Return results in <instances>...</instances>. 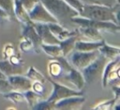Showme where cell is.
<instances>
[{
	"label": "cell",
	"instance_id": "25",
	"mask_svg": "<svg viewBox=\"0 0 120 110\" xmlns=\"http://www.w3.org/2000/svg\"><path fill=\"white\" fill-rule=\"evenodd\" d=\"M20 49L21 51L25 53H35V47H34L32 42L25 36H22V40L20 43Z\"/></svg>",
	"mask_w": 120,
	"mask_h": 110
},
{
	"label": "cell",
	"instance_id": "30",
	"mask_svg": "<svg viewBox=\"0 0 120 110\" xmlns=\"http://www.w3.org/2000/svg\"><path fill=\"white\" fill-rule=\"evenodd\" d=\"M15 53V49L14 47L12 44L8 43L7 44L4 45V51H3V54H4V59H8L9 57H11L12 54Z\"/></svg>",
	"mask_w": 120,
	"mask_h": 110
},
{
	"label": "cell",
	"instance_id": "8",
	"mask_svg": "<svg viewBox=\"0 0 120 110\" xmlns=\"http://www.w3.org/2000/svg\"><path fill=\"white\" fill-rule=\"evenodd\" d=\"M59 80H64L68 82L69 84L73 85V87H75L76 90H82L86 85L85 80H84L81 71L76 69L72 66L64 71L63 76Z\"/></svg>",
	"mask_w": 120,
	"mask_h": 110
},
{
	"label": "cell",
	"instance_id": "23",
	"mask_svg": "<svg viewBox=\"0 0 120 110\" xmlns=\"http://www.w3.org/2000/svg\"><path fill=\"white\" fill-rule=\"evenodd\" d=\"M26 77L30 79L32 82L38 81L42 84H45V81H46V78L45 77V76H44L40 71L37 70L35 67H32V66L30 67V68H29Z\"/></svg>",
	"mask_w": 120,
	"mask_h": 110
},
{
	"label": "cell",
	"instance_id": "27",
	"mask_svg": "<svg viewBox=\"0 0 120 110\" xmlns=\"http://www.w3.org/2000/svg\"><path fill=\"white\" fill-rule=\"evenodd\" d=\"M53 108H54V104L53 103H50V102L47 101V100L41 99L32 108V109L45 110V109H53Z\"/></svg>",
	"mask_w": 120,
	"mask_h": 110
},
{
	"label": "cell",
	"instance_id": "21",
	"mask_svg": "<svg viewBox=\"0 0 120 110\" xmlns=\"http://www.w3.org/2000/svg\"><path fill=\"white\" fill-rule=\"evenodd\" d=\"M41 50H43L46 54L50 56L53 59H58L63 56L62 49L60 48L59 44H41Z\"/></svg>",
	"mask_w": 120,
	"mask_h": 110
},
{
	"label": "cell",
	"instance_id": "28",
	"mask_svg": "<svg viewBox=\"0 0 120 110\" xmlns=\"http://www.w3.org/2000/svg\"><path fill=\"white\" fill-rule=\"evenodd\" d=\"M12 90V87L8 79H0V94H6Z\"/></svg>",
	"mask_w": 120,
	"mask_h": 110
},
{
	"label": "cell",
	"instance_id": "31",
	"mask_svg": "<svg viewBox=\"0 0 120 110\" xmlns=\"http://www.w3.org/2000/svg\"><path fill=\"white\" fill-rule=\"evenodd\" d=\"M117 100L114 98L111 100H108V101L104 102L102 104H99L98 106L95 107L94 109H101V110H106V109H110L114 106V103Z\"/></svg>",
	"mask_w": 120,
	"mask_h": 110
},
{
	"label": "cell",
	"instance_id": "33",
	"mask_svg": "<svg viewBox=\"0 0 120 110\" xmlns=\"http://www.w3.org/2000/svg\"><path fill=\"white\" fill-rule=\"evenodd\" d=\"M31 90L35 91V93L39 94V95H43L44 91H45V87H44V84L40 83L38 81H34L32 82L31 85Z\"/></svg>",
	"mask_w": 120,
	"mask_h": 110
},
{
	"label": "cell",
	"instance_id": "35",
	"mask_svg": "<svg viewBox=\"0 0 120 110\" xmlns=\"http://www.w3.org/2000/svg\"><path fill=\"white\" fill-rule=\"evenodd\" d=\"M97 2H99L100 4H103V5H106L109 7H113L116 4H119L117 2V0H96Z\"/></svg>",
	"mask_w": 120,
	"mask_h": 110
},
{
	"label": "cell",
	"instance_id": "7",
	"mask_svg": "<svg viewBox=\"0 0 120 110\" xmlns=\"http://www.w3.org/2000/svg\"><path fill=\"white\" fill-rule=\"evenodd\" d=\"M28 14L30 19L34 23H58L56 19L45 9L40 2L37 3Z\"/></svg>",
	"mask_w": 120,
	"mask_h": 110
},
{
	"label": "cell",
	"instance_id": "6",
	"mask_svg": "<svg viewBox=\"0 0 120 110\" xmlns=\"http://www.w3.org/2000/svg\"><path fill=\"white\" fill-rule=\"evenodd\" d=\"M48 80L53 85V91H52L50 96L49 97V99H47V101L50 102V103H53V104L58 100L61 99H64L71 96L83 95V91L82 90H76L72 88L68 87L67 85L59 84L49 77H48Z\"/></svg>",
	"mask_w": 120,
	"mask_h": 110
},
{
	"label": "cell",
	"instance_id": "10",
	"mask_svg": "<svg viewBox=\"0 0 120 110\" xmlns=\"http://www.w3.org/2000/svg\"><path fill=\"white\" fill-rule=\"evenodd\" d=\"M34 27L41 39L42 44H59L60 41L52 34L48 25L45 23H34Z\"/></svg>",
	"mask_w": 120,
	"mask_h": 110
},
{
	"label": "cell",
	"instance_id": "22",
	"mask_svg": "<svg viewBox=\"0 0 120 110\" xmlns=\"http://www.w3.org/2000/svg\"><path fill=\"white\" fill-rule=\"evenodd\" d=\"M23 95L26 99V102H27V104L30 106V108H32L39 101H40L43 97L41 95H39L33 91L31 89L23 92Z\"/></svg>",
	"mask_w": 120,
	"mask_h": 110
},
{
	"label": "cell",
	"instance_id": "13",
	"mask_svg": "<svg viewBox=\"0 0 120 110\" xmlns=\"http://www.w3.org/2000/svg\"><path fill=\"white\" fill-rule=\"evenodd\" d=\"M13 11L14 17L19 22L22 23V25H28V24L34 23L29 17L28 12L26 10L19 0H13Z\"/></svg>",
	"mask_w": 120,
	"mask_h": 110
},
{
	"label": "cell",
	"instance_id": "26",
	"mask_svg": "<svg viewBox=\"0 0 120 110\" xmlns=\"http://www.w3.org/2000/svg\"><path fill=\"white\" fill-rule=\"evenodd\" d=\"M0 8L8 12L11 17H14L13 0H0Z\"/></svg>",
	"mask_w": 120,
	"mask_h": 110
},
{
	"label": "cell",
	"instance_id": "39",
	"mask_svg": "<svg viewBox=\"0 0 120 110\" xmlns=\"http://www.w3.org/2000/svg\"><path fill=\"white\" fill-rule=\"evenodd\" d=\"M117 2H118V3H119V0H117Z\"/></svg>",
	"mask_w": 120,
	"mask_h": 110
},
{
	"label": "cell",
	"instance_id": "18",
	"mask_svg": "<svg viewBox=\"0 0 120 110\" xmlns=\"http://www.w3.org/2000/svg\"><path fill=\"white\" fill-rule=\"evenodd\" d=\"M119 62H120V57L117 58L113 60H109L107 62V63L105 64V67H104L103 73L101 76V81H102V85L104 88L107 86L108 84V77L113 71H114L115 69L119 67Z\"/></svg>",
	"mask_w": 120,
	"mask_h": 110
},
{
	"label": "cell",
	"instance_id": "1",
	"mask_svg": "<svg viewBox=\"0 0 120 110\" xmlns=\"http://www.w3.org/2000/svg\"><path fill=\"white\" fill-rule=\"evenodd\" d=\"M119 4L113 7L103 4H84L79 16L85 18L101 22H112L119 25Z\"/></svg>",
	"mask_w": 120,
	"mask_h": 110
},
{
	"label": "cell",
	"instance_id": "16",
	"mask_svg": "<svg viewBox=\"0 0 120 110\" xmlns=\"http://www.w3.org/2000/svg\"><path fill=\"white\" fill-rule=\"evenodd\" d=\"M0 71L7 77V78L11 76L21 75L23 73L22 66H15L12 64L8 59L0 61Z\"/></svg>",
	"mask_w": 120,
	"mask_h": 110
},
{
	"label": "cell",
	"instance_id": "37",
	"mask_svg": "<svg viewBox=\"0 0 120 110\" xmlns=\"http://www.w3.org/2000/svg\"><path fill=\"white\" fill-rule=\"evenodd\" d=\"M81 2H82L84 4H101L99 2H97L96 0H80Z\"/></svg>",
	"mask_w": 120,
	"mask_h": 110
},
{
	"label": "cell",
	"instance_id": "11",
	"mask_svg": "<svg viewBox=\"0 0 120 110\" xmlns=\"http://www.w3.org/2000/svg\"><path fill=\"white\" fill-rule=\"evenodd\" d=\"M8 80L12 85V90L23 93L31 89L32 81L26 76H22V74L8 77Z\"/></svg>",
	"mask_w": 120,
	"mask_h": 110
},
{
	"label": "cell",
	"instance_id": "2",
	"mask_svg": "<svg viewBox=\"0 0 120 110\" xmlns=\"http://www.w3.org/2000/svg\"><path fill=\"white\" fill-rule=\"evenodd\" d=\"M47 11L57 20L58 24L67 28L72 23L71 19L79 16L78 12L71 7L64 0H39ZM68 29V28H67Z\"/></svg>",
	"mask_w": 120,
	"mask_h": 110
},
{
	"label": "cell",
	"instance_id": "4",
	"mask_svg": "<svg viewBox=\"0 0 120 110\" xmlns=\"http://www.w3.org/2000/svg\"><path fill=\"white\" fill-rule=\"evenodd\" d=\"M72 23H75L80 26H90L100 30H105L110 33H118L120 30L119 25L112 22H101V21H95L91 19L85 18V17H72L71 19Z\"/></svg>",
	"mask_w": 120,
	"mask_h": 110
},
{
	"label": "cell",
	"instance_id": "5",
	"mask_svg": "<svg viewBox=\"0 0 120 110\" xmlns=\"http://www.w3.org/2000/svg\"><path fill=\"white\" fill-rule=\"evenodd\" d=\"M100 54L99 50L90 52H82L76 50L68 55V59H67L72 67L77 70L82 71L90 62H93Z\"/></svg>",
	"mask_w": 120,
	"mask_h": 110
},
{
	"label": "cell",
	"instance_id": "14",
	"mask_svg": "<svg viewBox=\"0 0 120 110\" xmlns=\"http://www.w3.org/2000/svg\"><path fill=\"white\" fill-rule=\"evenodd\" d=\"M79 35H82L86 40L89 41H100L103 40V37L100 31L94 27L80 26L78 29Z\"/></svg>",
	"mask_w": 120,
	"mask_h": 110
},
{
	"label": "cell",
	"instance_id": "19",
	"mask_svg": "<svg viewBox=\"0 0 120 110\" xmlns=\"http://www.w3.org/2000/svg\"><path fill=\"white\" fill-rule=\"evenodd\" d=\"M48 71L49 74L50 76L49 77L57 81L64 74V68H63L62 65L55 59H53V61L49 62V63L48 65Z\"/></svg>",
	"mask_w": 120,
	"mask_h": 110
},
{
	"label": "cell",
	"instance_id": "17",
	"mask_svg": "<svg viewBox=\"0 0 120 110\" xmlns=\"http://www.w3.org/2000/svg\"><path fill=\"white\" fill-rule=\"evenodd\" d=\"M98 50L100 54L103 55L109 61L120 57V48L118 47L110 46V45L107 44L105 42L98 48Z\"/></svg>",
	"mask_w": 120,
	"mask_h": 110
},
{
	"label": "cell",
	"instance_id": "34",
	"mask_svg": "<svg viewBox=\"0 0 120 110\" xmlns=\"http://www.w3.org/2000/svg\"><path fill=\"white\" fill-rule=\"evenodd\" d=\"M8 60L11 63L15 66H22V59H21L20 57H18V56H17V55H15V53L12 54L11 57H9Z\"/></svg>",
	"mask_w": 120,
	"mask_h": 110
},
{
	"label": "cell",
	"instance_id": "9",
	"mask_svg": "<svg viewBox=\"0 0 120 110\" xmlns=\"http://www.w3.org/2000/svg\"><path fill=\"white\" fill-rule=\"evenodd\" d=\"M86 99L82 95L61 99L54 103V108L59 109H78L84 103Z\"/></svg>",
	"mask_w": 120,
	"mask_h": 110
},
{
	"label": "cell",
	"instance_id": "36",
	"mask_svg": "<svg viewBox=\"0 0 120 110\" xmlns=\"http://www.w3.org/2000/svg\"><path fill=\"white\" fill-rule=\"evenodd\" d=\"M113 92L114 94V99L116 100H118L120 95V88L119 85H113Z\"/></svg>",
	"mask_w": 120,
	"mask_h": 110
},
{
	"label": "cell",
	"instance_id": "15",
	"mask_svg": "<svg viewBox=\"0 0 120 110\" xmlns=\"http://www.w3.org/2000/svg\"><path fill=\"white\" fill-rule=\"evenodd\" d=\"M105 40L100 41H89V40H76L74 49L82 52H90L98 50V48L105 43Z\"/></svg>",
	"mask_w": 120,
	"mask_h": 110
},
{
	"label": "cell",
	"instance_id": "12",
	"mask_svg": "<svg viewBox=\"0 0 120 110\" xmlns=\"http://www.w3.org/2000/svg\"><path fill=\"white\" fill-rule=\"evenodd\" d=\"M34 23L23 25V30H22V36L26 37L30 40L35 47V53H40L41 52V44L42 41L40 35H38L37 31L34 27Z\"/></svg>",
	"mask_w": 120,
	"mask_h": 110
},
{
	"label": "cell",
	"instance_id": "32",
	"mask_svg": "<svg viewBox=\"0 0 120 110\" xmlns=\"http://www.w3.org/2000/svg\"><path fill=\"white\" fill-rule=\"evenodd\" d=\"M19 1H20L21 4H22V6L25 7V9L28 12L33 8V7L37 3L40 2L39 0H19Z\"/></svg>",
	"mask_w": 120,
	"mask_h": 110
},
{
	"label": "cell",
	"instance_id": "3",
	"mask_svg": "<svg viewBox=\"0 0 120 110\" xmlns=\"http://www.w3.org/2000/svg\"><path fill=\"white\" fill-rule=\"evenodd\" d=\"M108 61L103 55L100 54L93 62L81 71L86 84L90 85L99 79H101L104 67Z\"/></svg>",
	"mask_w": 120,
	"mask_h": 110
},
{
	"label": "cell",
	"instance_id": "24",
	"mask_svg": "<svg viewBox=\"0 0 120 110\" xmlns=\"http://www.w3.org/2000/svg\"><path fill=\"white\" fill-rule=\"evenodd\" d=\"M3 96L8 99L11 100L15 103H22L26 102V99L23 95V93L15 90H12L10 92H8L6 94H4Z\"/></svg>",
	"mask_w": 120,
	"mask_h": 110
},
{
	"label": "cell",
	"instance_id": "29",
	"mask_svg": "<svg viewBox=\"0 0 120 110\" xmlns=\"http://www.w3.org/2000/svg\"><path fill=\"white\" fill-rule=\"evenodd\" d=\"M71 7H72L73 9H75L77 12H78V13L80 14V12L82 11L83 8L84 4L82 2H81L80 0H64Z\"/></svg>",
	"mask_w": 120,
	"mask_h": 110
},
{
	"label": "cell",
	"instance_id": "20",
	"mask_svg": "<svg viewBox=\"0 0 120 110\" xmlns=\"http://www.w3.org/2000/svg\"><path fill=\"white\" fill-rule=\"evenodd\" d=\"M77 36L79 35H75V36H72L70 38H68L67 40L60 41L59 46L62 49L63 56L64 57H67L74 50V45H75V42L77 39Z\"/></svg>",
	"mask_w": 120,
	"mask_h": 110
},
{
	"label": "cell",
	"instance_id": "38",
	"mask_svg": "<svg viewBox=\"0 0 120 110\" xmlns=\"http://www.w3.org/2000/svg\"><path fill=\"white\" fill-rule=\"evenodd\" d=\"M0 79H8L7 77H6V76L4 75L1 71H0Z\"/></svg>",
	"mask_w": 120,
	"mask_h": 110
}]
</instances>
